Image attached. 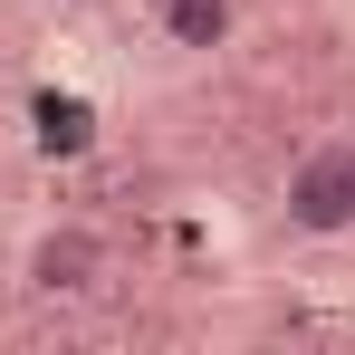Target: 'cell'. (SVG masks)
<instances>
[{
  "label": "cell",
  "instance_id": "obj_1",
  "mask_svg": "<svg viewBox=\"0 0 355 355\" xmlns=\"http://www.w3.org/2000/svg\"><path fill=\"white\" fill-rule=\"evenodd\" d=\"M279 221L297 240H355V135H327V144H307L288 164Z\"/></svg>",
  "mask_w": 355,
  "mask_h": 355
},
{
  "label": "cell",
  "instance_id": "obj_2",
  "mask_svg": "<svg viewBox=\"0 0 355 355\" xmlns=\"http://www.w3.org/2000/svg\"><path fill=\"white\" fill-rule=\"evenodd\" d=\"M19 279H29V297H87L96 279H106V240H96V231H77V221H58V231H39V240H29Z\"/></svg>",
  "mask_w": 355,
  "mask_h": 355
},
{
  "label": "cell",
  "instance_id": "obj_3",
  "mask_svg": "<svg viewBox=\"0 0 355 355\" xmlns=\"http://www.w3.org/2000/svg\"><path fill=\"white\" fill-rule=\"evenodd\" d=\"M154 19H164V39H173L182 58H211V49H231V0H154Z\"/></svg>",
  "mask_w": 355,
  "mask_h": 355
},
{
  "label": "cell",
  "instance_id": "obj_4",
  "mask_svg": "<svg viewBox=\"0 0 355 355\" xmlns=\"http://www.w3.org/2000/svg\"><path fill=\"white\" fill-rule=\"evenodd\" d=\"M39 144H49V154H87V106L49 96V106H39Z\"/></svg>",
  "mask_w": 355,
  "mask_h": 355
}]
</instances>
